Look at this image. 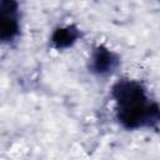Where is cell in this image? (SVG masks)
<instances>
[{
	"mask_svg": "<svg viewBox=\"0 0 160 160\" xmlns=\"http://www.w3.org/2000/svg\"><path fill=\"white\" fill-rule=\"evenodd\" d=\"M110 95L115 102V118L124 129L158 130L159 104L149 96L148 89L140 80L121 78L112 84Z\"/></svg>",
	"mask_w": 160,
	"mask_h": 160,
	"instance_id": "obj_1",
	"label": "cell"
},
{
	"mask_svg": "<svg viewBox=\"0 0 160 160\" xmlns=\"http://www.w3.org/2000/svg\"><path fill=\"white\" fill-rule=\"evenodd\" d=\"M21 32L20 5L15 0L0 1V44L15 42Z\"/></svg>",
	"mask_w": 160,
	"mask_h": 160,
	"instance_id": "obj_2",
	"label": "cell"
},
{
	"mask_svg": "<svg viewBox=\"0 0 160 160\" xmlns=\"http://www.w3.org/2000/svg\"><path fill=\"white\" fill-rule=\"evenodd\" d=\"M121 65L120 55L106 45H96L89 56L88 70L98 78H109L115 74Z\"/></svg>",
	"mask_w": 160,
	"mask_h": 160,
	"instance_id": "obj_3",
	"label": "cell"
},
{
	"mask_svg": "<svg viewBox=\"0 0 160 160\" xmlns=\"http://www.w3.org/2000/svg\"><path fill=\"white\" fill-rule=\"evenodd\" d=\"M82 36L80 28L75 24H68L64 26H58L52 30L50 35V45L58 51H62L72 48Z\"/></svg>",
	"mask_w": 160,
	"mask_h": 160,
	"instance_id": "obj_4",
	"label": "cell"
}]
</instances>
